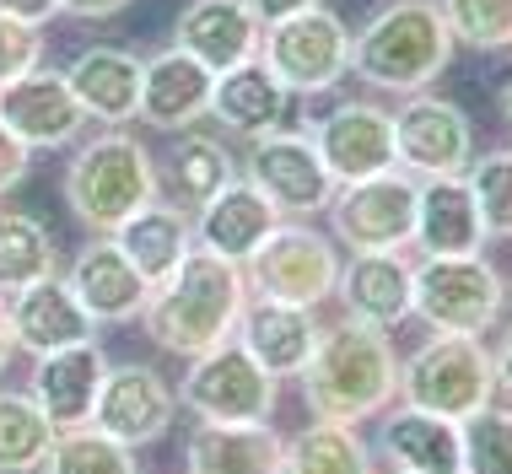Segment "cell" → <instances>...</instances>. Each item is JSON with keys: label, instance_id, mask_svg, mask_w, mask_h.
Wrapping results in <instances>:
<instances>
[{"label": "cell", "instance_id": "31", "mask_svg": "<svg viewBox=\"0 0 512 474\" xmlns=\"http://www.w3.org/2000/svg\"><path fill=\"white\" fill-rule=\"evenodd\" d=\"M60 270V248L49 227L27 211H0V297H17L22 286Z\"/></svg>", "mask_w": 512, "mask_h": 474}, {"label": "cell", "instance_id": "19", "mask_svg": "<svg viewBox=\"0 0 512 474\" xmlns=\"http://www.w3.org/2000/svg\"><path fill=\"white\" fill-rule=\"evenodd\" d=\"M265 27L243 6V0H189L173 22V49L195 54L205 71H232V65L254 60Z\"/></svg>", "mask_w": 512, "mask_h": 474}, {"label": "cell", "instance_id": "46", "mask_svg": "<svg viewBox=\"0 0 512 474\" xmlns=\"http://www.w3.org/2000/svg\"><path fill=\"white\" fill-rule=\"evenodd\" d=\"M389 474H410V469H389Z\"/></svg>", "mask_w": 512, "mask_h": 474}, {"label": "cell", "instance_id": "11", "mask_svg": "<svg viewBox=\"0 0 512 474\" xmlns=\"http://www.w3.org/2000/svg\"><path fill=\"white\" fill-rule=\"evenodd\" d=\"M243 178L275 205L281 221L324 216L329 200H335V189H340L335 178H329L324 157H318L313 135H297V130H270V135H259V141H248Z\"/></svg>", "mask_w": 512, "mask_h": 474}, {"label": "cell", "instance_id": "40", "mask_svg": "<svg viewBox=\"0 0 512 474\" xmlns=\"http://www.w3.org/2000/svg\"><path fill=\"white\" fill-rule=\"evenodd\" d=\"M135 0H60V11L65 17H76V22H108V17H119V11H130Z\"/></svg>", "mask_w": 512, "mask_h": 474}, {"label": "cell", "instance_id": "5", "mask_svg": "<svg viewBox=\"0 0 512 474\" xmlns=\"http://www.w3.org/2000/svg\"><path fill=\"white\" fill-rule=\"evenodd\" d=\"M399 399L410 410L464 421L496 399V367L486 334H432L399 361Z\"/></svg>", "mask_w": 512, "mask_h": 474}, {"label": "cell", "instance_id": "42", "mask_svg": "<svg viewBox=\"0 0 512 474\" xmlns=\"http://www.w3.org/2000/svg\"><path fill=\"white\" fill-rule=\"evenodd\" d=\"M243 6L259 17V27H270V22H286V17H297V11H313V6H324V0H243Z\"/></svg>", "mask_w": 512, "mask_h": 474}, {"label": "cell", "instance_id": "41", "mask_svg": "<svg viewBox=\"0 0 512 474\" xmlns=\"http://www.w3.org/2000/svg\"><path fill=\"white\" fill-rule=\"evenodd\" d=\"M0 11L27 22V27H49L54 17H60V0H0Z\"/></svg>", "mask_w": 512, "mask_h": 474}, {"label": "cell", "instance_id": "9", "mask_svg": "<svg viewBox=\"0 0 512 474\" xmlns=\"http://www.w3.org/2000/svg\"><path fill=\"white\" fill-rule=\"evenodd\" d=\"M415 189H421V178H410L405 167H389V173L340 184L335 200H329L335 243L351 248V254H394V248H410V237H415Z\"/></svg>", "mask_w": 512, "mask_h": 474}, {"label": "cell", "instance_id": "28", "mask_svg": "<svg viewBox=\"0 0 512 474\" xmlns=\"http://www.w3.org/2000/svg\"><path fill=\"white\" fill-rule=\"evenodd\" d=\"M114 243L146 286H162L178 264L195 254V216L173 200H151L114 232Z\"/></svg>", "mask_w": 512, "mask_h": 474}, {"label": "cell", "instance_id": "34", "mask_svg": "<svg viewBox=\"0 0 512 474\" xmlns=\"http://www.w3.org/2000/svg\"><path fill=\"white\" fill-rule=\"evenodd\" d=\"M44 474H135V448L103 437L98 426H71L54 437Z\"/></svg>", "mask_w": 512, "mask_h": 474}, {"label": "cell", "instance_id": "23", "mask_svg": "<svg viewBox=\"0 0 512 474\" xmlns=\"http://www.w3.org/2000/svg\"><path fill=\"white\" fill-rule=\"evenodd\" d=\"M11 313V334H17V351L27 356H49L65 345H87L92 340V318L81 313V302L71 297L65 275H44V281L22 286L17 297H6Z\"/></svg>", "mask_w": 512, "mask_h": 474}, {"label": "cell", "instance_id": "27", "mask_svg": "<svg viewBox=\"0 0 512 474\" xmlns=\"http://www.w3.org/2000/svg\"><path fill=\"white\" fill-rule=\"evenodd\" d=\"M65 81H71L76 103L87 108V119L108 124V130H124L141 108V60L130 49H114V44L81 49L65 65Z\"/></svg>", "mask_w": 512, "mask_h": 474}, {"label": "cell", "instance_id": "37", "mask_svg": "<svg viewBox=\"0 0 512 474\" xmlns=\"http://www.w3.org/2000/svg\"><path fill=\"white\" fill-rule=\"evenodd\" d=\"M486 237H512V151H486L464 173Z\"/></svg>", "mask_w": 512, "mask_h": 474}, {"label": "cell", "instance_id": "16", "mask_svg": "<svg viewBox=\"0 0 512 474\" xmlns=\"http://www.w3.org/2000/svg\"><path fill=\"white\" fill-rule=\"evenodd\" d=\"M211 87H216V71H205L195 54L168 44L151 60H141V108H135V119L162 135L195 130L211 114Z\"/></svg>", "mask_w": 512, "mask_h": 474}, {"label": "cell", "instance_id": "32", "mask_svg": "<svg viewBox=\"0 0 512 474\" xmlns=\"http://www.w3.org/2000/svg\"><path fill=\"white\" fill-rule=\"evenodd\" d=\"M54 421L33 404V394H0V474H44L54 448Z\"/></svg>", "mask_w": 512, "mask_h": 474}, {"label": "cell", "instance_id": "12", "mask_svg": "<svg viewBox=\"0 0 512 474\" xmlns=\"http://www.w3.org/2000/svg\"><path fill=\"white\" fill-rule=\"evenodd\" d=\"M394 151L410 178H459L475 162V124L448 97L415 92L394 108Z\"/></svg>", "mask_w": 512, "mask_h": 474}, {"label": "cell", "instance_id": "33", "mask_svg": "<svg viewBox=\"0 0 512 474\" xmlns=\"http://www.w3.org/2000/svg\"><path fill=\"white\" fill-rule=\"evenodd\" d=\"M281 474H372V448L356 437V426L313 421L286 442Z\"/></svg>", "mask_w": 512, "mask_h": 474}, {"label": "cell", "instance_id": "24", "mask_svg": "<svg viewBox=\"0 0 512 474\" xmlns=\"http://www.w3.org/2000/svg\"><path fill=\"white\" fill-rule=\"evenodd\" d=\"M232 340L243 345L270 378H302L313 345H318V318L313 308H292V302H270L254 297L238 318V334Z\"/></svg>", "mask_w": 512, "mask_h": 474}, {"label": "cell", "instance_id": "45", "mask_svg": "<svg viewBox=\"0 0 512 474\" xmlns=\"http://www.w3.org/2000/svg\"><path fill=\"white\" fill-rule=\"evenodd\" d=\"M502 119L512 124V76H507V87H502Z\"/></svg>", "mask_w": 512, "mask_h": 474}, {"label": "cell", "instance_id": "1", "mask_svg": "<svg viewBox=\"0 0 512 474\" xmlns=\"http://www.w3.org/2000/svg\"><path fill=\"white\" fill-rule=\"evenodd\" d=\"M248 308V275L243 264L216 259L195 248L162 286H151L141 324L151 334V345L168 356L195 361L216 345H227L238 334V318Z\"/></svg>", "mask_w": 512, "mask_h": 474}, {"label": "cell", "instance_id": "29", "mask_svg": "<svg viewBox=\"0 0 512 474\" xmlns=\"http://www.w3.org/2000/svg\"><path fill=\"white\" fill-rule=\"evenodd\" d=\"M378 448L394 469L410 474H464L459 458V421L448 415H426V410H389L378 421Z\"/></svg>", "mask_w": 512, "mask_h": 474}, {"label": "cell", "instance_id": "4", "mask_svg": "<svg viewBox=\"0 0 512 474\" xmlns=\"http://www.w3.org/2000/svg\"><path fill=\"white\" fill-rule=\"evenodd\" d=\"M157 162L151 151L124 130H103L65 167V205L76 221L98 237H114L141 205L157 200Z\"/></svg>", "mask_w": 512, "mask_h": 474}, {"label": "cell", "instance_id": "36", "mask_svg": "<svg viewBox=\"0 0 512 474\" xmlns=\"http://www.w3.org/2000/svg\"><path fill=\"white\" fill-rule=\"evenodd\" d=\"M442 22H448L453 44L496 54L512 49V0H437Z\"/></svg>", "mask_w": 512, "mask_h": 474}, {"label": "cell", "instance_id": "14", "mask_svg": "<svg viewBox=\"0 0 512 474\" xmlns=\"http://www.w3.org/2000/svg\"><path fill=\"white\" fill-rule=\"evenodd\" d=\"M0 124H6L27 151H60L87 130V108L76 103L65 71L33 65L27 76L0 87Z\"/></svg>", "mask_w": 512, "mask_h": 474}, {"label": "cell", "instance_id": "26", "mask_svg": "<svg viewBox=\"0 0 512 474\" xmlns=\"http://www.w3.org/2000/svg\"><path fill=\"white\" fill-rule=\"evenodd\" d=\"M286 103H292V92H286L281 76H275L270 65L254 54V60H243V65H232V71L216 76L211 114H205V119H216L227 135L259 141V135H270V130H281V124H286Z\"/></svg>", "mask_w": 512, "mask_h": 474}, {"label": "cell", "instance_id": "38", "mask_svg": "<svg viewBox=\"0 0 512 474\" xmlns=\"http://www.w3.org/2000/svg\"><path fill=\"white\" fill-rule=\"evenodd\" d=\"M33 65H44V27H27L0 11V87L27 76Z\"/></svg>", "mask_w": 512, "mask_h": 474}, {"label": "cell", "instance_id": "39", "mask_svg": "<svg viewBox=\"0 0 512 474\" xmlns=\"http://www.w3.org/2000/svg\"><path fill=\"white\" fill-rule=\"evenodd\" d=\"M27 167H33V151H27L17 135L0 124V194H11L27 178Z\"/></svg>", "mask_w": 512, "mask_h": 474}, {"label": "cell", "instance_id": "17", "mask_svg": "<svg viewBox=\"0 0 512 474\" xmlns=\"http://www.w3.org/2000/svg\"><path fill=\"white\" fill-rule=\"evenodd\" d=\"M410 286H415V259L405 248H394V254H351L340 259L335 297L345 318H362V324L394 334L410 318Z\"/></svg>", "mask_w": 512, "mask_h": 474}, {"label": "cell", "instance_id": "22", "mask_svg": "<svg viewBox=\"0 0 512 474\" xmlns=\"http://www.w3.org/2000/svg\"><path fill=\"white\" fill-rule=\"evenodd\" d=\"M33 404L54 421V431H71V426H87L92 421V404H98V388H103V372H108V356L98 351V340L87 345H65V351H49V356H33Z\"/></svg>", "mask_w": 512, "mask_h": 474}, {"label": "cell", "instance_id": "2", "mask_svg": "<svg viewBox=\"0 0 512 474\" xmlns=\"http://www.w3.org/2000/svg\"><path fill=\"white\" fill-rule=\"evenodd\" d=\"M394 394L399 356L389 329H372L362 318H340V324L318 329V345L302 367V399H308L313 421L362 426L389 410Z\"/></svg>", "mask_w": 512, "mask_h": 474}, {"label": "cell", "instance_id": "25", "mask_svg": "<svg viewBox=\"0 0 512 474\" xmlns=\"http://www.w3.org/2000/svg\"><path fill=\"white\" fill-rule=\"evenodd\" d=\"M415 248L421 259H464L480 254L486 227H480L475 194H469L464 173L459 178H421L415 189Z\"/></svg>", "mask_w": 512, "mask_h": 474}, {"label": "cell", "instance_id": "43", "mask_svg": "<svg viewBox=\"0 0 512 474\" xmlns=\"http://www.w3.org/2000/svg\"><path fill=\"white\" fill-rule=\"evenodd\" d=\"M491 367H496V394L512 399V324H507V334H502V345L491 351Z\"/></svg>", "mask_w": 512, "mask_h": 474}, {"label": "cell", "instance_id": "10", "mask_svg": "<svg viewBox=\"0 0 512 474\" xmlns=\"http://www.w3.org/2000/svg\"><path fill=\"white\" fill-rule=\"evenodd\" d=\"M173 394L195 421H270L275 399H281V378H270L238 340H227L189 361Z\"/></svg>", "mask_w": 512, "mask_h": 474}, {"label": "cell", "instance_id": "6", "mask_svg": "<svg viewBox=\"0 0 512 474\" xmlns=\"http://www.w3.org/2000/svg\"><path fill=\"white\" fill-rule=\"evenodd\" d=\"M507 308V281L491 259H415L410 313L432 334H486Z\"/></svg>", "mask_w": 512, "mask_h": 474}, {"label": "cell", "instance_id": "47", "mask_svg": "<svg viewBox=\"0 0 512 474\" xmlns=\"http://www.w3.org/2000/svg\"><path fill=\"white\" fill-rule=\"evenodd\" d=\"M507 302H512V286H507Z\"/></svg>", "mask_w": 512, "mask_h": 474}, {"label": "cell", "instance_id": "35", "mask_svg": "<svg viewBox=\"0 0 512 474\" xmlns=\"http://www.w3.org/2000/svg\"><path fill=\"white\" fill-rule=\"evenodd\" d=\"M459 458L464 474H512V410L480 404L459 421Z\"/></svg>", "mask_w": 512, "mask_h": 474}, {"label": "cell", "instance_id": "20", "mask_svg": "<svg viewBox=\"0 0 512 474\" xmlns=\"http://www.w3.org/2000/svg\"><path fill=\"white\" fill-rule=\"evenodd\" d=\"M275 227H281L275 205L248 178H232L227 189L211 194L195 211V248H205L216 259H232V264H248Z\"/></svg>", "mask_w": 512, "mask_h": 474}, {"label": "cell", "instance_id": "3", "mask_svg": "<svg viewBox=\"0 0 512 474\" xmlns=\"http://www.w3.org/2000/svg\"><path fill=\"white\" fill-rule=\"evenodd\" d=\"M453 33L442 22L437 0H394L372 11V22L351 38V76L367 87L415 97L453 65Z\"/></svg>", "mask_w": 512, "mask_h": 474}, {"label": "cell", "instance_id": "30", "mask_svg": "<svg viewBox=\"0 0 512 474\" xmlns=\"http://www.w3.org/2000/svg\"><path fill=\"white\" fill-rule=\"evenodd\" d=\"M238 178V157H232V146L221 141L211 130H178L173 151L162 157L157 167V189L173 194V205H184V211H200L211 194H221Z\"/></svg>", "mask_w": 512, "mask_h": 474}, {"label": "cell", "instance_id": "7", "mask_svg": "<svg viewBox=\"0 0 512 474\" xmlns=\"http://www.w3.org/2000/svg\"><path fill=\"white\" fill-rule=\"evenodd\" d=\"M248 291L270 302H292V308H318V302L335 297L340 281V248L335 237L313 232L308 221H281L259 254L243 264Z\"/></svg>", "mask_w": 512, "mask_h": 474}, {"label": "cell", "instance_id": "8", "mask_svg": "<svg viewBox=\"0 0 512 474\" xmlns=\"http://www.w3.org/2000/svg\"><path fill=\"white\" fill-rule=\"evenodd\" d=\"M259 60L281 76L286 92H335L351 76V27H345L329 6L297 11L286 22H270L259 38Z\"/></svg>", "mask_w": 512, "mask_h": 474}, {"label": "cell", "instance_id": "15", "mask_svg": "<svg viewBox=\"0 0 512 474\" xmlns=\"http://www.w3.org/2000/svg\"><path fill=\"white\" fill-rule=\"evenodd\" d=\"M313 146H318V157H324L335 184H356V178L389 173V167H399L394 108L362 103V97H356V103H340L335 114H324L313 124Z\"/></svg>", "mask_w": 512, "mask_h": 474}, {"label": "cell", "instance_id": "18", "mask_svg": "<svg viewBox=\"0 0 512 474\" xmlns=\"http://www.w3.org/2000/svg\"><path fill=\"white\" fill-rule=\"evenodd\" d=\"M65 286H71V297L81 302V313H87L92 324H130V318H141L146 297H151V286L135 275V264L119 254L114 237H92V243L71 259Z\"/></svg>", "mask_w": 512, "mask_h": 474}, {"label": "cell", "instance_id": "13", "mask_svg": "<svg viewBox=\"0 0 512 474\" xmlns=\"http://www.w3.org/2000/svg\"><path fill=\"white\" fill-rule=\"evenodd\" d=\"M173 415H178V394L173 383L162 378L157 367H108L103 372V388H98V404H92V421L103 437L124 442V448H151L173 431Z\"/></svg>", "mask_w": 512, "mask_h": 474}, {"label": "cell", "instance_id": "44", "mask_svg": "<svg viewBox=\"0 0 512 474\" xmlns=\"http://www.w3.org/2000/svg\"><path fill=\"white\" fill-rule=\"evenodd\" d=\"M11 356H17V334H11V313H6V297H0V378H6Z\"/></svg>", "mask_w": 512, "mask_h": 474}, {"label": "cell", "instance_id": "21", "mask_svg": "<svg viewBox=\"0 0 512 474\" xmlns=\"http://www.w3.org/2000/svg\"><path fill=\"white\" fill-rule=\"evenodd\" d=\"M189 474H281L286 437L270 421H200L184 448Z\"/></svg>", "mask_w": 512, "mask_h": 474}]
</instances>
